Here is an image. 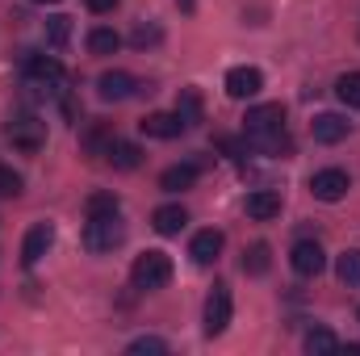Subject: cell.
<instances>
[{
    "instance_id": "cell-29",
    "label": "cell",
    "mask_w": 360,
    "mask_h": 356,
    "mask_svg": "<svg viewBox=\"0 0 360 356\" xmlns=\"http://www.w3.org/2000/svg\"><path fill=\"white\" fill-rule=\"evenodd\" d=\"M335 96L344 101V105H360V72H344L340 80H335Z\"/></svg>"
},
{
    "instance_id": "cell-18",
    "label": "cell",
    "mask_w": 360,
    "mask_h": 356,
    "mask_svg": "<svg viewBox=\"0 0 360 356\" xmlns=\"http://www.w3.org/2000/svg\"><path fill=\"white\" fill-rule=\"evenodd\" d=\"M184 222H188V210H184V205H160V210L151 214V227H155L160 235H180Z\"/></svg>"
},
{
    "instance_id": "cell-8",
    "label": "cell",
    "mask_w": 360,
    "mask_h": 356,
    "mask_svg": "<svg viewBox=\"0 0 360 356\" xmlns=\"http://www.w3.org/2000/svg\"><path fill=\"white\" fill-rule=\"evenodd\" d=\"M51 243H55V227H51V222H34L30 235H25V243H21V265L34 268L46 252H51Z\"/></svg>"
},
{
    "instance_id": "cell-9",
    "label": "cell",
    "mask_w": 360,
    "mask_h": 356,
    "mask_svg": "<svg viewBox=\"0 0 360 356\" xmlns=\"http://www.w3.org/2000/svg\"><path fill=\"white\" fill-rule=\"evenodd\" d=\"M260 89H264L260 68H231V72H226V96H235V101H252Z\"/></svg>"
},
{
    "instance_id": "cell-13",
    "label": "cell",
    "mask_w": 360,
    "mask_h": 356,
    "mask_svg": "<svg viewBox=\"0 0 360 356\" xmlns=\"http://www.w3.org/2000/svg\"><path fill=\"white\" fill-rule=\"evenodd\" d=\"M139 126H143V134H147V139H180V134L188 130L180 113H147Z\"/></svg>"
},
{
    "instance_id": "cell-21",
    "label": "cell",
    "mask_w": 360,
    "mask_h": 356,
    "mask_svg": "<svg viewBox=\"0 0 360 356\" xmlns=\"http://www.w3.org/2000/svg\"><path fill=\"white\" fill-rule=\"evenodd\" d=\"M109 147H113V130H109L105 122H96V126H89V134H84V151H89L92 160L109 155Z\"/></svg>"
},
{
    "instance_id": "cell-14",
    "label": "cell",
    "mask_w": 360,
    "mask_h": 356,
    "mask_svg": "<svg viewBox=\"0 0 360 356\" xmlns=\"http://www.w3.org/2000/svg\"><path fill=\"white\" fill-rule=\"evenodd\" d=\"M310 134H314V143H344L348 139V122L340 117V113H319L314 122H310Z\"/></svg>"
},
{
    "instance_id": "cell-26",
    "label": "cell",
    "mask_w": 360,
    "mask_h": 356,
    "mask_svg": "<svg viewBox=\"0 0 360 356\" xmlns=\"http://www.w3.org/2000/svg\"><path fill=\"white\" fill-rule=\"evenodd\" d=\"M160 42H164V30H160L155 21H139V25H134V34H130V46H139V51L160 46Z\"/></svg>"
},
{
    "instance_id": "cell-22",
    "label": "cell",
    "mask_w": 360,
    "mask_h": 356,
    "mask_svg": "<svg viewBox=\"0 0 360 356\" xmlns=\"http://www.w3.org/2000/svg\"><path fill=\"white\" fill-rule=\"evenodd\" d=\"M117 46H122V34L109 30V25H96V30L89 34V51L92 55H117Z\"/></svg>"
},
{
    "instance_id": "cell-11",
    "label": "cell",
    "mask_w": 360,
    "mask_h": 356,
    "mask_svg": "<svg viewBox=\"0 0 360 356\" xmlns=\"http://www.w3.org/2000/svg\"><path fill=\"white\" fill-rule=\"evenodd\" d=\"M143 89L130 72H101V80H96V92H101V101H126V96H134V92Z\"/></svg>"
},
{
    "instance_id": "cell-30",
    "label": "cell",
    "mask_w": 360,
    "mask_h": 356,
    "mask_svg": "<svg viewBox=\"0 0 360 356\" xmlns=\"http://www.w3.org/2000/svg\"><path fill=\"white\" fill-rule=\"evenodd\" d=\"M21 172H13V168H4L0 164V197H21Z\"/></svg>"
},
{
    "instance_id": "cell-28",
    "label": "cell",
    "mask_w": 360,
    "mask_h": 356,
    "mask_svg": "<svg viewBox=\"0 0 360 356\" xmlns=\"http://www.w3.org/2000/svg\"><path fill=\"white\" fill-rule=\"evenodd\" d=\"M335 348H340V336L335 331H327V327L306 331V352H335Z\"/></svg>"
},
{
    "instance_id": "cell-25",
    "label": "cell",
    "mask_w": 360,
    "mask_h": 356,
    "mask_svg": "<svg viewBox=\"0 0 360 356\" xmlns=\"http://www.w3.org/2000/svg\"><path fill=\"white\" fill-rule=\"evenodd\" d=\"M46 42L55 51H63L72 42V17H46Z\"/></svg>"
},
{
    "instance_id": "cell-17",
    "label": "cell",
    "mask_w": 360,
    "mask_h": 356,
    "mask_svg": "<svg viewBox=\"0 0 360 356\" xmlns=\"http://www.w3.org/2000/svg\"><path fill=\"white\" fill-rule=\"evenodd\" d=\"M117 172H134L139 164H143V151H139V143H126V139H113V147H109V155H105Z\"/></svg>"
},
{
    "instance_id": "cell-1",
    "label": "cell",
    "mask_w": 360,
    "mask_h": 356,
    "mask_svg": "<svg viewBox=\"0 0 360 356\" xmlns=\"http://www.w3.org/2000/svg\"><path fill=\"white\" fill-rule=\"evenodd\" d=\"M122 243H126V227H122L117 214H109V218H89V227H84V248H89L92 256H105V252H113V248H122Z\"/></svg>"
},
{
    "instance_id": "cell-10",
    "label": "cell",
    "mask_w": 360,
    "mask_h": 356,
    "mask_svg": "<svg viewBox=\"0 0 360 356\" xmlns=\"http://www.w3.org/2000/svg\"><path fill=\"white\" fill-rule=\"evenodd\" d=\"M285 126V105L281 101H269V105H252L248 117H243V130L248 134H260V130H276Z\"/></svg>"
},
{
    "instance_id": "cell-7",
    "label": "cell",
    "mask_w": 360,
    "mask_h": 356,
    "mask_svg": "<svg viewBox=\"0 0 360 356\" xmlns=\"http://www.w3.org/2000/svg\"><path fill=\"white\" fill-rule=\"evenodd\" d=\"M25 76L34 89H51L63 80V63L55 55H25Z\"/></svg>"
},
{
    "instance_id": "cell-24",
    "label": "cell",
    "mask_w": 360,
    "mask_h": 356,
    "mask_svg": "<svg viewBox=\"0 0 360 356\" xmlns=\"http://www.w3.org/2000/svg\"><path fill=\"white\" fill-rule=\"evenodd\" d=\"M176 113L184 117V126L201 122V92H197V89H180V96H176Z\"/></svg>"
},
{
    "instance_id": "cell-6",
    "label": "cell",
    "mask_w": 360,
    "mask_h": 356,
    "mask_svg": "<svg viewBox=\"0 0 360 356\" xmlns=\"http://www.w3.org/2000/svg\"><path fill=\"white\" fill-rule=\"evenodd\" d=\"M289 265H293V272H297V276H319V272L327 268V252H323L314 239H302V243H293Z\"/></svg>"
},
{
    "instance_id": "cell-5",
    "label": "cell",
    "mask_w": 360,
    "mask_h": 356,
    "mask_svg": "<svg viewBox=\"0 0 360 356\" xmlns=\"http://www.w3.org/2000/svg\"><path fill=\"white\" fill-rule=\"evenodd\" d=\"M348 189H352V180H348L344 168H323V172L310 177V193H314L319 201H344Z\"/></svg>"
},
{
    "instance_id": "cell-27",
    "label": "cell",
    "mask_w": 360,
    "mask_h": 356,
    "mask_svg": "<svg viewBox=\"0 0 360 356\" xmlns=\"http://www.w3.org/2000/svg\"><path fill=\"white\" fill-rule=\"evenodd\" d=\"M335 276H340L344 285H360V248L344 252V256L335 260Z\"/></svg>"
},
{
    "instance_id": "cell-33",
    "label": "cell",
    "mask_w": 360,
    "mask_h": 356,
    "mask_svg": "<svg viewBox=\"0 0 360 356\" xmlns=\"http://www.w3.org/2000/svg\"><path fill=\"white\" fill-rule=\"evenodd\" d=\"M84 4H89L92 13H113L117 8V0H84Z\"/></svg>"
},
{
    "instance_id": "cell-3",
    "label": "cell",
    "mask_w": 360,
    "mask_h": 356,
    "mask_svg": "<svg viewBox=\"0 0 360 356\" xmlns=\"http://www.w3.org/2000/svg\"><path fill=\"white\" fill-rule=\"evenodd\" d=\"M4 134H8V143H13L17 151H25V155H34V151L46 147V126H42L38 117H30V113L8 117V122H4Z\"/></svg>"
},
{
    "instance_id": "cell-16",
    "label": "cell",
    "mask_w": 360,
    "mask_h": 356,
    "mask_svg": "<svg viewBox=\"0 0 360 356\" xmlns=\"http://www.w3.org/2000/svg\"><path fill=\"white\" fill-rule=\"evenodd\" d=\"M248 147H260V151H269V155H281V160L293 151V143H289L285 126H276V130H260V134H248Z\"/></svg>"
},
{
    "instance_id": "cell-4",
    "label": "cell",
    "mask_w": 360,
    "mask_h": 356,
    "mask_svg": "<svg viewBox=\"0 0 360 356\" xmlns=\"http://www.w3.org/2000/svg\"><path fill=\"white\" fill-rule=\"evenodd\" d=\"M231 310H235V302H231V285H214L210 289V298H205V336H222L226 327H231Z\"/></svg>"
},
{
    "instance_id": "cell-19",
    "label": "cell",
    "mask_w": 360,
    "mask_h": 356,
    "mask_svg": "<svg viewBox=\"0 0 360 356\" xmlns=\"http://www.w3.org/2000/svg\"><path fill=\"white\" fill-rule=\"evenodd\" d=\"M197 184V164H172V168H164V177H160V189L164 193H184V189H193Z\"/></svg>"
},
{
    "instance_id": "cell-2",
    "label": "cell",
    "mask_w": 360,
    "mask_h": 356,
    "mask_svg": "<svg viewBox=\"0 0 360 356\" xmlns=\"http://www.w3.org/2000/svg\"><path fill=\"white\" fill-rule=\"evenodd\" d=\"M130 281H134V289H160V285H168L172 281V256L168 252H143L134 268H130Z\"/></svg>"
},
{
    "instance_id": "cell-35",
    "label": "cell",
    "mask_w": 360,
    "mask_h": 356,
    "mask_svg": "<svg viewBox=\"0 0 360 356\" xmlns=\"http://www.w3.org/2000/svg\"><path fill=\"white\" fill-rule=\"evenodd\" d=\"M34 4H59V0H34Z\"/></svg>"
},
{
    "instance_id": "cell-23",
    "label": "cell",
    "mask_w": 360,
    "mask_h": 356,
    "mask_svg": "<svg viewBox=\"0 0 360 356\" xmlns=\"http://www.w3.org/2000/svg\"><path fill=\"white\" fill-rule=\"evenodd\" d=\"M117 210H122L117 193H92L89 201H84V214H89V218H109V214H117Z\"/></svg>"
},
{
    "instance_id": "cell-31",
    "label": "cell",
    "mask_w": 360,
    "mask_h": 356,
    "mask_svg": "<svg viewBox=\"0 0 360 356\" xmlns=\"http://www.w3.org/2000/svg\"><path fill=\"white\" fill-rule=\"evenodd\" d=\"M130 356H143V352H168V344L164 340H155V336H143V340H134L130 348H126Z\"/></svg>"
},
{
    "instance_id": "cell-15",
    "label": "cell",
    "mask_w": 360,
    "mask_h": 356,
    "mask_svg": "<svg viewBox=\"0 0 360 356\" xmlns=\"http://www.w3.org/2000/svg\"><path fill=\"white\" fill-rule=\"evenodd\" d=\"M276 214H281V193H276V189H256V193H248V218L269 222Z\"/></svg>"
},
{
    "instance_id": "cell-34",
    "label": "cell",
    "mask_w": 360,
    "mask_h": 356,
    "mask_svg": "<svg viewBox=\"0 0 360 356\" xmlns=\"http://www.w3.org/2000/svg\"><path fill=\"white\" fill-rule=\"evenodd\" d=\"M180 8H184V13H193V8H197V0H176Z\"/></svg>"
},
{
    "instance_id": "cell-32",
    "label": "cell",
    "mask_w": 360,
    "mask_h": 356,
    "mask_svg": "<svg viewBox=\"0 0 360 356\" xmlns=\"http://www.w3.org/2000/svg\"><path fill=\"white\" fill-rule=\"evenodd\" d=\"M59 109H63V117L68 122H80V101H76V92H59Z\"/></svg>"
},
{
    "instance_id": "cell-12",
    "label": "cell",
    "mask_w": 360,
    "mask_h": 356,
    "mask_svg": "<svg viewBox=\"0 0 360 356\" xmlns=\"http://www.w3.org/2000/svg\"><path fill=\"white\" fill-rule=\"evenodd\" d=\"M222 243H226V239H222V231H214V227H210V231H197V235H193V243H188V256H193V265H214V260H218V256H222Z\"/></svg>"
},
{
    "instance_id": "cell-20",
    "label": "cell",
    "mask_w": 360,
    "mask_h": 356,
    "mask_svg": "<svg viewBox=\"0 0 360 356\" xmlns=\"http://www.w3.org/2000/svg\"><path fill=\"white\" fill-rule=\"evenodd\" d=\"M272 268V248L269 243H252L248 252H243V272L248 276H264Z\"/></svg>"
}]
</instances>
